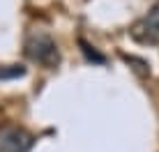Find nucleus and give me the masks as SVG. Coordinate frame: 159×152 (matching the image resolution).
<instances>
[{"label": "nucleus", "mask_w": 159, "mask_h": 152, "mask_svg": "<svg viewBox=\"0 0 159 152\" xmlns=\"http://www.w3.org/2000/svg\"><path fill=\"white\" fill-rule=\"evenodd\" d=\"M21 76H25V67H21V65H5V67H0V81L21 78Z\"/></svg>", "instance_id": "nucleus-4"}, {"label": "nucleus", "mask_w": 159, "mask_h": 152, "mask_svg": "<svg viewBox=\"0 0 159 152\" xmlns=\"http://www.w3.org/2000/svg\"><path fill=\"white\" fill-rule=\"evenodd\" d=\"M81 46H83V53H85L88 60H92V62H104V56L95 51V46H90V44H88V42H83V39H81Z\"/></svg>", "instance_id": "nucleus-6"}, {"label": "nucleus", "mask_w": 159, "mask_h": 152, "mask_svg": "<svg viewBox=\"0 0 159 152\" xmlns=\"http://www.w3.org/2000/svg\"><path fill=\"white\" fill-rule=\"evenodd\" d=\"M122 60L129 62V65H134V72H139L141 76L150 74V65H148L145 60H139V58H134V56H122Z\"/></svg>", "instance_id": "nucleus-5"}, {"label": "nucleus", "mask_w": 159, "mask_h": 152, "mask_svg": "<svg viewBox=\"0 0 159 152\" xmlns=\"http://www.w3.org/2000/svg\"><path fill=\"white\" fill-rule=\"evenodd\" d=\"M32 148V134L25 129L5 124L0 127V152H28Z\"/></svg>", "instance_id": "nucleus-2"}, {"label": "nucleus", "mask_w": 159, "mask_h": 152, "mask_svg": "<svg viewBox=\"0 0 159 152\" xmlns=\"http://www.w3.org/2000/svg\"><path fill=\"white\" fill-rule=\"evenodd\" d=\"M25 56L30 58L32 62L42 65V67H58L60 62V51L58 44L48 32L44 30H32L25 37Z\"/></svg>", "instance_id": "nucleus-1"}, {"label": "nucleus", "mask_w": 159, "mask_h": 152, "mask_svg": "<svg viewBox=\"0 0 159 152\" xmlns=\"http://www.w3.org/2000/svg\"><path fill=\"white\" fill-rule=\"evenodd\" d=\"M131 37L141 44H157L159 42V0L157 5L143 16L141 21H136L131 28Z\"/></svg>", "instance_id": "nucleus-3"}]
</instances>
